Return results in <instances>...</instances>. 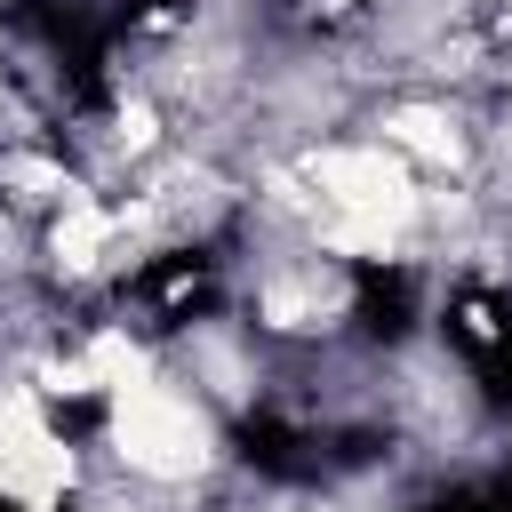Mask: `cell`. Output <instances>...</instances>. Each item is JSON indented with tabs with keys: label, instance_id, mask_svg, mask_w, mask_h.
I'll list each match as a JSON object with an SVG mask.
<instances>
[{
	"label": "cell",
	"instance_id": "obj_1",
	"mask_svg": "<svg viewBox=\"0 0 512 512\" xmlns=\"http://www.w3.org/2000/svg\"><path fill=\"white\" fill-rule=\"evenodd\" d=\"M104 432H112V456H120L136 480H152V488H184V480H200L208 456H216V416H208V400L184 392V384H168V376H144V384H128V392H112V400H104Z\"/></svg>",
	"mask_w": 512,
	"mask_h": 512
},
{
	"label": "cell",
	"instance_id": "obj_2",
	"mask_svg": "<svg viewBox=\"0 0 512 512\" xmlns=\"http://www.w3.org/2000/svg\"><path fill=\"white\" fill-rule=\"evenodd\" d=\"M72 480H80L72 440L48 424L32 384H8L0 392V504L8 512H56L72 496Z\"/></svg>",
	"mask_w": 512,
	"mask_h": 512
}]
</instances>
